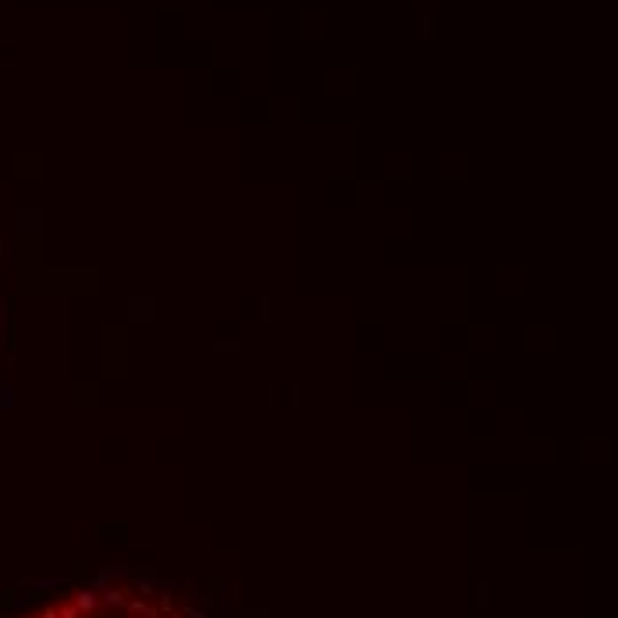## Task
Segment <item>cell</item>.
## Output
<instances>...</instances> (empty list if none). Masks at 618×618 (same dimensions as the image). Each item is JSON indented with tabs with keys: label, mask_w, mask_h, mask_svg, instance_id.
I'll return each instance as SVG.
<instances>
[{
	"label": "cell",
	"mask_w": 618,
	"mask_h": 618,
	"mask_svg": "<svg viewBox=\"0 0 618 618\" xmlns=\"http://www.w3.org/2000/svg\"><path fill=\"white\" fill-rule=\"evenodd\" d=\"M32 618H164L160 611H153L142 597H135L132 590H82Z\"/></svg>",
	"instance_id": "cell-1"
}]
</instances>
